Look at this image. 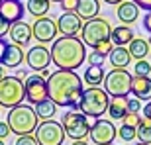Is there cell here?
I'll use <instances>...</instances> for the list:
<instances>
[{
    "label": "cell",
    "instance_id": "obj_1",
    "mask_svg": "<svg viewBox=\"0 0 151 145\" xmlns=\"http://www.w3.org/2000/svg\"><path fill=\"white\" fill-rule=\"evenodd\" d=\"M81 94H83V78L75 71L57 69L55 72L49 75V78H47V96L57 106L75 110Z\"/></svg>",
    "mask_w": 151,
    "mask_h": 145
},
{
    "label": "cell",
    "instance_id": "obj_2",
    "mask_svg": "<svg viewBox=\"0 0 151 145\" xmlns=\"http://www.w3.org/2000/svg\"><path fill=\"white\" fill-rule=\"evenodd\" d=\"M86 59V45L78 37H57L51 45V61L61 71H75Z\"/></svg>",
    "mask_w": 151,
    "mask_h": 145
},
{
    "label": "cell",
    "instance_id": "obj_3",
    "mask_svg": "<svg viewBox=\"0 0 151 145\" xmlns=\"http://www.w3.org/2000/svg\"><path fill=\"white\" fill-rule=\"evenodd\" d=\"M108 104H110V96L106 94V90H102L100 86H88L86 90H83L75 110L84 114L86 118L98 120L104 112H108Z\"/></svg>",
    "mask_w": 151,
    "mask_h": 145
},
{
    "label": "cell",
    "instance_id": "obj_4",
    "mask_svg": "<svg viewBox=\"0 0 151 145\" xmlns=\"http://www.w3.org/2000/svg\"><path fill=\"white\" fill-rule=\"evenodd\" d=\"M6 123L10 126V131L20 135H29L34 134L39 126V118L35 114V108L29 106V104H20V106L10 108L8 112V120Z\"/></svg>",
    "mask_w": 151,
    "mask_h": 145
},
{
    "label": "cell",
    "instance_id": "obj_5",
    "mask_svg": "<svg viewBox=\"0 0 151 145\" xmlns=\"http://www.w3.org/2000/svg\"><path fill=\"white\" fill-rule=\"evenodd\" d=\"M24 98H26L24 80L6 75V77L0 80V106L2 108L20 106V104L24 102Z\"/></svg>",
    "mask_w": 151,
    "mask_h": 145
},
{
    "label": "cell",
    "instance_id": "obj_6",
    "mask_svg": "<svg viewBox=\"0 0 151 145\" xmlns=\"http://www.w3.org/2000/svg\"><path fill=\"white\" fill-rule=\"evenodd\" d=\"M110 24L104 18H94V20H88V22L83 26L81 34H83V43L86 47H96L98 43L110 39Z\"/></svg>",
    "mask_w": 151,
    "mask_h": 145
},
{
    "label": "cell",
    "instance_id": "obj_7",
    "mask_svg": "<svg viewBox=\"0 0 151 145\" xmlns=\"http://www.w3.org/2000/svg\"><path fill=\"white\" fill-rule=\"evenodd\" d=\"M61 126H63V129H65V135L71 137L73 141H83L90 131L88 118L84 116V114H81V112H77V110L65 112Z\"/></svg>",
    "mask_w": 151,
    "mask_h": 145
},
{
    "label": "cell",
    "instance_id": "obj_8",
    "mask_svg": "<svg viewBox=\"0 0 151 145\" xmlns=\"http://www.w3.org/2000/svg\"><path fill=\"white\" fill-rule=\"evenodd\" d=\"M132 80L134 77L126 69H112L104 77V90L108 96H128L132 90Z\"/></svg>",
    "mask_w": 151,
    "mask_h": 145
},
{
    "label": "cell",
    "instance_id": "obj_9",
    "mask_svg": "<svg viewBox=\"0 0 151 145\" xmlns=\"http://www.w3.org/2000/svg\"><path fill=\"white\" fill-rule=\"evenodd\" d=\"M37 145H63L65 141V129L55 120H43L35 129Z\"/></svg>",
    "mask_w": 151,
    "mask_h": 145
},
{
    "label": "cell",
    "instance_id": "obj_10",
    "mask_svg": "<svg viewBox=\"0 0 151 145\" xmlns=\"http://www.w3.org/2000/svg\"><path fill=\"white\" fill-rule=\"evenodd\" d=\"M116 135H118V129L110 120L98 118L94 123H90L88 137H90V141H94L96 145H112Z\"/></svg>",
    "mask_w": 151,
    "mask_h": 145
},
{
    "label": "cell",
    "instance_id": "obj_11",
    "mask_svg": "<svg viewBox=\"0 0 151 145\" xmlns=\"http://www.w3.org/2000/svg\"><path fill=\"white\" fill-rule=\"evenodd\" d=\"M24 88H26V100L34 106L49 98L47 96V80L41 78V75H29L24 83Z\"/></svg>",
    "mask_w": 151,
    "mask_h": 145
},
{
    "label": "cell",
    "instance_id": "obj_12",
    "mask_svg": "<svg viewBox=\"0 0 151 145\" xmlns=\"http://www.w3.org/2000/svg\"><path fill=\"white\" fill-rule=\"evenodd\" d=\"M32 34L34 37L37 39L39 43H47V41H55L59 29H57V22L51 20V18L43 16V18H37L32 26Z\"/></svg>",
    "mask_w": 151,
    "mask_h": 145
},
{
    "label": "cell",
    "instance_id": "obj_13",
    "mask_svg": "<svg viewBox=\"0 0 151 145\" xmlns=\"http://www.w3.org/2000/svg\"><path fill=\"white\" fill-rule=\"evenodd\" d=\"M26 61H28L29 69H34L35 72L43 71V69L49 67L51 63V51L45 47V45H35V47H29V51L26 53Z\"/></svg>",
    "mask_w": 151,
    "mask_h": 145
},
{
    "label": "cell",
    "instance_id": "obj_14",
    "mask_svg": "<svg viewBox=\"0 0 151 145\" xmlns=\"http://www.w3.org/2000/svg\"><path fill=\"white\" fill-rule=\"evenodd\" d=\"M57 29L65 37H77L83 29V20L77 16V12H63V16L57 20Z\"/></svg>",
    "mask_w": 151,
    "mask_h": 145
},
{
    "label": "cell",
    "instance_id": "obj_15",
    "mask_svg": "<svg viewBox=\"0 0 151 145\" xmlns=\"http://www.w3.org/2000/svg\"><path fill=\"white\" fill-rule=\"evenodd\" d=\"M0 16L4 18L10 26L16 22H22V16H24L22 0H2V4H0Z\"/></svg>",
    "mask_w": 151,
    "mask_h": 145
},
{
    "label": "cell",
    "instance_id": "obj_16",
    "mask_svg": "<svg viewBox=\"0 0 151 145\" xmlns=\"http://www.w3.org/2000/svg\"><path fill=\"white\" fill-rule=\"evenodd\" d=\"M8 35H10L12 41H14L16 45H20V47L28 45L29 41H32V37H34V34H32V26H28L26 22H16V24H12Z\"/></svg>",
    "mask_w": 151,
    "mask_h": 145
},
{
    "label": "cell",
    "instance_id": "obj_17",
    "mask_svg": "<svg viewBox=\"0 0 151 145\" xmlns=\"http://www.w3.org/2000/svg\"><path fill=\"white\" fill-rule=\"evenodd\" d=\"M26 59V53L20 45L16 43H8L6 47V53H4V59H2V67H8V69H18L20 63H24Z\"/></svg>",
    "mask_w": 151,
    "mask_h": 145
},
{
    "label": "cell",
    "instance_id": "obj_18",
    "mask_svg": "<svg viewBox=\"0 0 151 145\" xmlns=\"http://www.w3.org/2000/svg\"><path fill=\"white\" fill-rule=\"evenodd\" d=\"M132 94H135L137 100H151V78L149 77H134L132 80Z\"/></svg>",
    "mask_w": 151,
    "mask_h": 145
},
{
    "label": "cell",
    "instance_id": "obj_19",
    "mask_svg": "<svg viewBox=\"0 0 151 145\" xmlns=\"http://www.w3.org/2000/svg\"><path fill=\"white\" fill-rule=\"evenodd\" d=\"M118 18H120V22L122 24H134L135 20H137V16H139V8H137V4L135 2H132V0H124L122 4H118Z\"/></svg>",
    "mask_w": 151,
    "mask_h": 145
},
{
    "label": "cell",
    "instance_id": "obj_20",
    "mask_svg": "<svg viewBox=\"0 0 151 145\" xmlns=\"http://www.w3.org/2000/svg\"><path fill=\"white\" fill-rule=\"evenodd\" d=\"M77 16L81 20H94L98 16V12H100V2L98 0H78L77 4Z\"/></svg>",
    "mask_w": 151,
    "mask_h": 145
},
{
    "label": "cell",
    "instance_id": "obj_21",
    "mask_svg": "<svg viewBox=\"0 0 151 145\" xmlns=\"http://www.w3.org/2000/svg\"><path fill=\"white\" fill-rule=\"evenodd\" d=\"M134 32L129 29V26H118L110 32V41H112L116 47H124V45H129L134 41Z\"/></svg>",
    "mask_w": 151,
    "mask_h": 145
},
{
    "label": "cell",
    "instance_id": "obj_22",
    "mask_svg": "<svg viewBox=\"0 0 151 145\" xmlns=\"http://www.w3.org/2000/svg\"><path fill=\"white\" fill-rule=\"evenodd\" d=\"M108 114L112 120H124L128 116V96H114L108 104Z\"/></svg>",
    "mask_w": 151,
    "mask_h": 145
},
{
    "label": "cell",
    "instance_id": "obj_23",
    "mask_svg": "<svg viewBox=\"0 0 151 145\" xmlns=\"http://www.w3.org/2000/svg\"><path fill=\"white\" fill-rule=\"evenodd\" d=\"M108 61L112 65V69H126L129 67V61H132V55L126 47H114L108 55Z\"/></svg>",
    "mask_w": 151,
    "mask_h": 145
},
{
    "label": "cell",
    "instance_id": "obj_24",
    "mask_svg": "<svg viewBox=\"0 0 151 145\" xmlns=\"http://www.w3.org/2000/svg\"><path fill=\"white\" fill-rule=\"evenodd\" d=\"M104 77H106V72H104L102 67L90 65V67H86V71H84L83 80L88 84V86H100V84L104 83Z\"/></svg>",
    "mask_w": 151,
    "mask_h": 145
},
{
    "label": "cell",
    "instance_id": "obj_25",
    "mask_svg": "<svg viewBox=\"0 0 151 145\" xmlns=\"http://www.w3.org/2000/svg\"><path fill=\"white\" fill-rule=\"evenodd\" d=\"M129 55L134 57V59H137V61H141V59H145L147 53L151 51L149 47V41H145V39L141 37H134V41L129 43Z\"/></svg>",
    "mask_w": 151,
    "mask_h": 145
},
{
    "label": "cell",
    "instance_id": "obj_26",
    "mask_svg": "<svg viewBox=\"0 0 151 145\" xmlns=\"http://www.w3.org/2000/svg\"><path fill=\"white\" fill-rule=\"evenodd\" d=\"M49 6H51V0H28L26 8H28V12L35 18V20H37V18L47 16Z\"/></svg>",
    "mask_w": 151,
    "mask_h": 145
},
{
    "label": "cell",
    "instance_id": "obj_27",
    "mask_svg": "<svg viewBox=\"0 0 151 145\" xmlns=\"http://www.w3.org/2000/svg\"><path fill=\"white\" fill-rule=\"evenodd\" d=\"M55 112H57V104L53 100H49V98L35 104V114H37L39 120H51L55 116Z\"/></svg>",
    "mask_w": 151,
    "mask_h": 145
},
{
    "label": "cell",
    "instance_id": "obj_28",
    "mask_svg": "<svg viewBox=\"0 0 151 145\" xmlns=\"http://www.w3.org/2000/svg\"><path fill=\"white\" fill-rule=\"evenodd\" d=\"M135 134H137V139L141 141V143H147L151 145V120H141L139 126L135 128Z\"/></svg>",
    "mask_w": 151,
    "mask_h": 145
},
{
    "label": "cell",
    "instance_id": "obj_29",
    "mask_svg": "<svg viewBox=\"0 0 151 145\" xmlns=\"http://www.w3.org/2000/svg\"><path fill=\"white\" fill-rule=\"evenodd\" d=\"M118 135L122 137V141H134L135 137H137V134H135V128H132V126H120V129H118Z\"/></svg>",
    "mask_w": 151,
    "mask_h": 145
},
{
    "label": "cell",
    "instance_id": "obj_30",
    "mask_svg": "<svg viewBox=\"0 0 151 145\" xmlns=\"http://www.w3.org/2000/svg\"><path fill=\"white\" fill-rule=\"evenodd\" d=\"M134 72H135V77H149L151 65L145 61V59H141V61H137L134 65Z\"/></svg>",
    "mask_w": 151,
    "mask_h": 145
},
{
    "label": "cell",
    "instance_id": "obj_31",
    "mask_svg": "<svg viewBox=\"0 0 151 145\" xmlns=\"http://www.w3.org/2000/svg\"><path fill=\"white\" fill-rule=\"evenodd\" d=\"M112 49H114V43L110 41V39H106V41H102V43H98V45L94 47V51L98 53V55H102V57H108Z\"/></svg>",
    "mask_w": 151,
    "mask_h": 145
},
{
    "label": "cell",
    "instance_id": "obj_32",
    "mask_svg": "<svg viewBox=\"0 0 151 145\" xmlns=\"http://www.w3.org/2000/svg\"><path fill=\"white\" fill-rule=\"evenodd\" d=\"M122 122H124V126H132V128H137V126H139V122H141V118H139V114L128 112V116L124 118Z\"/></svg>",
    "mask_w": 151,
    "mask_h": 145
},
{
    "label": "cell",
    "instance_id": "obj_33",
    "mask_svg": "<svg viewBox=\"0 0 151 145\" xmlns=\"http://www.w3.org/2000/svg\"><path fill=\"white\" fill-rule=\"evenodd\" d=\"M14 145H37V139H35V135H20L16 139V143Z\"/></svg>",
    "mask_w": 151,
    "mask_h": 145
},
{
    "label": "cell",
    "instance_id": "obj_34",
    "mask_svg": "<svg viewBox=\"0 0 151 145\" xmlns=\"http://www.w3.org/2000/svg\"><path fill=\"white\" fill-rule=\"evenodd\" d=\"M59 4H61L63 12H75V10H77V4H78V0H61Z\"/></svg>",
    "mask_w": 151,
    "mask_h": 145
},
{
    "label": "cell",
    "instance_id": "obj_35",
    "mask_svg": "<svg viewBox=\"0 0 151 145\" xmlns=\"http://www.w3.org/2000/svg\"><path fill=\"white\" fill-rule=\"evenodd\" d=\"M139 110H141V100H137V98H128V112L139 114Z\"/></svg>",
    "mask_w": 151,
    "mask_h": 145
},
{
    "label": "cell",
    "instance_id": "obj_36",
    "mask_svg": "<svg viewBox=\"0 0 151 145\" xmlns=\"http://www.w3.org/2000/svg\"><path fill=\"white\" fill-rule=\"evenodd\" d=\"M86 59H88V63H90V65H94V67H102V61H104V57L98 55L96 51H92V53H90Z\"/></svg>",
    "mask_w": 151,
    "mask_h": 145
},
{
    "label": "cell",
    "instance_id": "obj_37",
    "mask_svg": "<svg viewBox=\"0 0 151 145\" xmlns=\"http://www.w3.org/2000/svg\"><path fill=\"white\" fill-rule=\"evenodd\" d=\"M8 32H10V24L0 16V39H4V35L8 34Z\"/></svg>",
    "mask_w": 151,
    "mask_h": 145
},
{
    "label": "cell",
    "instance_id": "obj_38",
    "mask_svg": "<svg viewBox=\"0 0 151 145\" xmlns=\"http://www.w3.org/2000/svg\"><path fill=\"white\" fill-rule=\"evenodd\" d=\"M10 134H12V131H10V126H8L6 122H0V139H6Z\"/></svg>",
    "mask_w": 151,
    "mask_h": 145
},
{
    "label": "cell",
    "instance_id": "obj_39",
    "mask_svg": "<svg viewBox=\"0 0 151 145\" xmlns=\"http://www.w3.org/2000/svg\"><path fill=\"white\" fill-rule=\"evenodd\" d=\"M132 2H135L137 8H143V10L151 12V0H132Z\"/></svg>",
    "mask_w": 151,
    "mask_h": 145
},
{
    "label": "cell",
    "instance_id": "obj_40",
    "mask_svg": "<svg viewBox=\"0 0 151 145\" xmlns=\"http://www.w3.org/2000/svg\"><path fill=\"white\" fill-rule=\"evenodd\" d=\"M141 110H143V118H145V120H151V100L147 102L145 108H141Z\"/></svg>",
    "mask_w": 151,
    "mask_h": 145
},
{
    "label": "cell",
    "instance_id": "obj_41",
    "mask_svg": "<svg viewBox=\"0 0 151 145\" xmlns=\"http://www.w3.org/2000/svg\"><path fill=\"white\" fill-rule=\"evenodd\" d=\"M14 77H16V78H20V80H24V78H28V71H26V69H18Z\"/></svg>",
    "mask_w": 151,
    "mask_h": 145
},
{
    "label": "cell",
    "instance_id": "obj_42",
    "mask_svg": "<svg viewBox=\"0 0 151 145\" xmlns=\"http://www.w3.org/2000/svg\"><path fill=\"white\" fill-rule=\"evenodd\" d=\"M143 28H145L147 32L151 34V12H149V14L145 16V20H143Z\"/></svg>",
    "mask_w": 151,
    "mask_h": 145
},
{
    "label": "cell",
    "instance_id": "obj_43",
    "mask_svg": "<svg viewBox=\"0 0 151 145\" xmlns=\"http://www.w3.org/2000/svg\"><path fill=\"white\" fill-rule=\"evenodd\" d=\"M39 75H41V78H49V69H43V71H39Z\"/></svg>",
    "mask_w": 151,
    "mask_h": 145
},
{
    "label": "cell",
    "instance_id": "obj_44",
    "mask_svg": "<svg viewBox=\"0 0 151 145\" xmlns=\"http://www.w3.org/2000/svg\"><path fill=\"white\" fill-rule=\"evenodd\" d=\"M104 2H108V4H122L124 0H104Z\"/></svg>",
    "mask_w": 151,
    "mask_h": 145
},
{
    "label": "cell",
    "instance_id": "obj_45",
    "mask_svg": "<svg viewBox=\"0 0 151 145\" xmlns=\"http://www.w3.org/2000/svg\"><path fill=\"white\" fill-rule=\"evenodd\" d=\"M6 75H4V67H2V65H0V80H2V78H4Z\"/></svg>",
    "mask_w": 151,
    "mask_h": 145
},
{
    "label": "cell",
    "instance_id": "obj_46",
    "mask_svg": "<svg viewBox=\"0 0 151 145\" xmlns=\"http://www.w3.org/2000/svg\"><path fill=\"white\" fill-rule=\"evenodd\" d=\"M73 145H88V143H86V141L83 139V141H73Z\"/></svg>",
    "mask_w": 151,
    "mask_h": 145
},
{
    "label": "cell",
    "instance_id": "obj_47",
    "mask_svg": "<svg viewBox=\"0 0 151 145\" xmlns=\"http://www.w3.org/2000/svg\"><path fill=\"white\" fill-rule=\"evenodd\" d=\"M135 145H147V143H141V141H139V143H135Z\"/></svg>",
    "mask_w": 151,
    "mask_h": 145
},
{
    "label": "cell",
    "instance_id": "obj_48",
    "mask_svg": "<svg viewBox=\"0 0 151 145\" xmlns=\"http://www.w3.org/2000/svg\"><path fill=\"white\" fill-rule=\"evenodd\" d=\"M0 145H4V139H0Z\"/></svg>",
    "mask_w": 151,
    "mask_h": 145
},
{
    "label": "cell",
    "instance_id": "obj_49",
    "mask_svg": "<svg viewBox=\"0 0 151 145\" xmlns=\"http://www.w3.org/2000/svg\"><path fill=\"white\" fill-rule=\"evenodd\" d=\"M51 2H61V0H51Z\"/></svg>",
    "mask_w": 151,
    "mask_h": 145
},
{
    "label": "cell",
    "instance_id": "obj_50",
    "mask_svg": "<svg viewBox=\"0 0 151 145\" xmlns=\"http://www.w3.org/2000/svg\"><path fill=\"white\" fill-rule=\"evenodd\" d=\"M149 47H151V39H149Z\"/></svg>",
    "mask_w": 151,
    "mask_h": 145
},
{
    "label": "cell",
    "instance_id": "obj_51",
    "mask_svg": "<svg viewBox=\"0 0 151 145\" xmlns=\"http://www.w3.org/2000/svg\"><path fill=\"white\" fill-rule=\"evenodd\" d=\"M0 4H2V0H0Z\"/></svg>",
    "mask_w": 151,
    "mask_h": 145
}]
</instances>
